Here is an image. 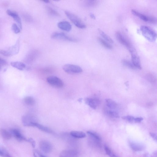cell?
Masks as SVG:
<instances>
[{"instance_id": "6da1fadb", "label": "cell", "mask_w": 157, "mask_h": 157, "mask_svg": "<svg viewBox=\"0 0 157 157\" xmlns=\"http://www.w3.org/2000/svg\"><path fill=\"white\" fill-rule=\"evenodd\" d=\"M141 31L143 36L149 41H154L156 39V33L152 30L146 26L141 27Z\"/></svg>"}, {"instance_id": "7a4b0ae2", "label": "cell", "mask_w": 157, "mask_h": 157, "mask_svg": "<svg viewBox=\"0 0 157 157\" xmlns=\"http://www.w3.org/2000/svg\"><path fill=\"white\" fill-rule=\"evenodd\" d=\"M67 16L77 28L81 29H84L86 26L81 19L76 15L68 11H65Z\"/></svg>"}, {"instance_id": "3957f363", "label": "cell", "mask_w": 157, "mask_h": 157, "mask_svg": "<svg viewBox=\"0 0 157 157\" xmlns=\"http://www.w3.org/2000/svg\"><path fill=\"white\" fill-rule=\"evenodd\" d=\"M63 69L66 73L71 74H79L83 72V70L80 67L72 64L64 65Z\"/></svg>"}, {"instance_id": "277c9868", "label": "cell", "mask_w": 157, "mask_h": 157, "mask_svg": "<svg viewBox=\"0 0 157 157\" xmlns=\"http://www.w3.org/2000/svg\"><path fill=\"white\" fill-rule=\"evenodd\" d=\"M116 36L118 41L121 44L126 46L130 53L136 51L130 43L123 36L120 32H117L116 33Z\"/></svg>"}, {"instance_id": "5b68a950", "label": "cell", "mask_w": 157, "mask_h": 157, "mask_svg": "<svg viewBox=\"0 0 157 157\" xmlns=\"http://www.w3.org/2000/svg\"><path fill=\"white\" fill-rule=\"evenodd\" d=\"M51 37L52 38L55 39L63 40L74 42L78 41L77 39L67 35L62 32H54L52 34Z\"/></svg>"}, {"instance_id": "8992f818", "label": "cell", "mask_w": 157, "mask_h": 157, "mask_svg": "<svg viewBox=\"0 0 157 157\" xmlns=\"http://www.w3.org/2000/svg\"><path fill=\"white\" fill-rule=\"evenodd\" d=\"M47 82L51 86L57 88H62L64 83L59 78L54 76H51L47 79Z\"/></svg>"}, {"instance_id": "52a82bcc", "label": "cell", "mask_w": 157, "mask_h": 157, "mask_svg": "<svg viewBox=\"0 0 157 157\" xmlns=\"http://www.w3.org/2000/svg\"><path fill=\"white\" fill-rule=\"evenodd\" d=\"M131 12L134 15L138 17L145 21L149 22L153 24L156 23V19L154 17L146 15L135 10H132Z\"/></svg>"}, {"instance_id": "ba28073f", "label": "cell", "mask_w": 157, "mask_h": 157, "mask_svg": "<svg viewBox=\"0 0 157 157\" xmlns=\"http://www.w3.org/2000/svg\"><path fill=\"white\" fill-rule=\"evenodd\" d=\"M40 149L44 152L46 153H50L52 150V146L51 144L47 141H42L39 143Z\"/></svg>"}, {"instance_id": "9c48e42d", "label": "cell", "mask_w": 157, "mask_h": 157, "mask_svg": "<svg viewBox=\"0 0 157 157\" xmlns=\"http://www.w3.org/2000/svg\"><path fill=\"white\" fill-rule=\"evenodd\" d=\"M22 121L24 125L27 126L35 127L38 123L34 118L30 116H24L22 118Z\"/></svg>"}, {"instance_id": "30bf717a", "label": "cell", "mask_w": 157, "mask_h": 157, "mask_svg": "<svg viewBox=\"0 0 157 157\" xmlns=\"http://www.w3.org/2000/svg\"><path fill=\"white\" fill-rule=\"evenodd\" d=\"M59 157H79V153L74 149L65 150L61 152Z\"/></svg>"}, {"instance_id": "8fae6325", "label": "cell", "mask_w": 157, "mask_h": 157, "mask_svg": "<svg viewBox=\"0 0 157 157\" xmlns=\"http://www.w3.org/2000/svg\"><path fill=\"white\" fill-rule=\"evenodd\" d=\"M131 53L132 63L136 68L139 70L142 69L140 58L136 51Z\"/></svg>"}, {"instance_id": "7c38bea8", "label": "cell", "mask_w": 157, "mask_h": 157, "mask_svg": "<svg viewBox=\"0 0 157 157\" xmlns=\"http://www.w3.org/2000/svg\"><path fill=\"white\" fill-rule=\"evenodd\" d=\"M7 14L11 17L17 22L18 26L20 29H22V26L21 21L18 15L15 12L10 10H8L7 11Z\"/></svg>"}, {"instance_id": "4fadbf2b", "label": "cell", "mask_w": 157, "mask_h": 157, "mask_svg": "<svg viewBox=\"0 0 157 157\" xmlns=\"http://www.w3.org/2000/svg\"><path fill=\"white\" fill-rule=\"evenodd\" d=\"M85 102L87 105L94 109H96L100 103V101L99 100L91 98H86Z\"/></svg>"}, {"instance_id": "5bb4252c", "label": "cell", "mask_w": 157, "mask_h": 157, "mask_svg": "<svg viewBox=\"0 0 157 157\" xmlns=\"http://www.w3.org/2000/svg\"><path fill=\"white\" fill-rule=\"evenodd\" d=\"M129 145L131 149L135 151H141L144 150L145 146L139 142L130 141Z\"/></svg>"}, {"instance_id": "9a60e30c", "label": "cell", "mask_w": 157, "mask_h": 157, "mask_svg": "<svg viewBox=\"0 0 157 157\" xmlns=\"http://www.w3.org/2000/svg\"><path fill=\"white\" fill-rule=\"evenodd\" d=\"M58 27L60 29L67 32L71 31L72 27L70 23L66 21H61L57 24Z\"/></svg>"}, {"instance_id": "2e32d148", "label": "cell", "mask_w": 157, "mask_h": 157, "mask_svg": "<svg viewBox=\"0 0 157 157\" xmlns=\"http://www.w3.org/2000/svg\"><path fill=\"white\" fill-rule=\"evenodd\" d=\"M10 131L12 135L18 140L20 141H28L26 138L22 135L18 130L16 129H12Z\"/></svg>"}, {"instance_id": "e0dca14e", "label": "cell", "mask_w": 157, "mask_h": 157, "mask_svg": "<svg viewBox=\"0 0 157 157\" xmlns=\"http://www.w3.org/2000/svg\"><path fill=\"white\" fill-rule=\"evenodd\" d=\"M11 64L14 68L20 70H24L26 67V65L25 64L20 62H11Z\"/></svg>"}, {"instance_id": "ac0fdd59", "label": "cell", "mask_w": 157, "mask_h": 157, "mask_svg": "<svg viewBox=\"0 0 157 157\" xmlns=\"http://www.w3.org/2000/svg\"><path fill=\"white\" fill-rule=\"evenodd\" d=\"M20 47V41L18 40L14 46L10 48L8 51L12 56L17 54L19 52Z\"/></svg>"}, {"instance_id": "d6986e66", "label": "cell", "mask_w": 157, "mask_h": 157, "mask_svg": "<svg viewBox=\"0 0 157 157\" xmlns=\"http://www.w3.org/2000/svg\"><path fill=\"white\" fill-rule=\"evenodd\" d=\"M0 134L3 138L6 140H10L12 138L11 133L4 129H0Z\"/></svg>"}, {"instance_id": "ffe728a7", "label": "cell", "mask_w": 157, "mask_h": 157, "mask_svg": "<svg viewBox=\"0 0 157 157\" xmlns=\"http://www.w3.org/2000/svg\"><path fill=\"white\" fill-rule=\"evenodd\" d=\"M71 136L76 138L81 139L86 137V135L85 133L81 131H72L70 133Z\"/></svg>"}, {"instance_id": "44dd1931", "label": "cell", "mask_w": 157, "mask_h": 157, "mask_svg": "<svg viewBox=\"0 0 157 157\" xmlns=\"http://www.w3.org/2000/svg\"><path fill=\"white\" fill-rule=\"evenodd\" d=\"M35 127H37L40 130L44 132L48 133H52L53 132L52 130H51L50 128L40 124L38 123H36Z\"/></svg>"}, {"instance_id": "7402d4cb", "label": "cell", "mask_w": 157, "mask_h": 157, "mask_svg": "<svg viewBox=\"0 0 157 157\" xmlns=\"http://www.w3.org/2000/svg\"><path fill=\"white\" fill-rule=\"evenodd\" d=\"M87 133L88 134L90 138L96 140L100 142L101 139L98 134L93 131H89L87 132Z\"/></svg>"}, {"instance_id": "603a6c76", "label": "cell", "mask_w": 157, "mask_h": 157, "mask_svg": "<svg viewBox=\"0 0 157 157\" xmlns=\"http://www.w3.org/2000/svg\"><path fill=\"white\" fill-rule=\"evenodd\" d=\"M107 106L111 109H115L117 106V103L114 101L110 99L106 100Z\"/></svg>"}, {"instance_id": "cb8c5ba5", "label": "cell", "mask_w": 157, "mask_h": 157, "mask_svg": "<svg viewBox=\"0 0 157 157\" xmlns=\"http://www.w3.org/2000/svg\"><path fill=\"white\" fill-rule=\"evenodd\" d=\"M97 39L102 45L105 48L109 49L113 48V47H112L110 44L102 38L98 37Z\"/></svg>"}, {"instance_id": "d4e9b609", "label": "cell", "mask_w": 157, "mask_h": 157, "mask_svg": "<svg viewBox=\"0 0 157 157\" xmlns=\"http://www.w3.org/2000/svg\"><path fill=\"white\" fill-rule=\"evenodd\" d=\"M98 31L102 37L105 40L108 42L110 43H113L114 41L109 36L105 34L101 29H98Z\"/></svg>"}, {"instance_id": "484cf974", "label": "cell", "mask_w": 157, "mask_h": 157, "mask_svg": "<svg viewBox=\"0 0 157 157\" xmlns=\"http://www.w3.org/2000/svg\"><path fill=\"white\" fill-rule=\"evenodd\" d=\"M25 103L29 106H33L35 103L34 99L31 96H27L25 97L24 99Z\"/></svg>"}, {"instance_id": "4316f807", "label": "cell", "mask_w": 157, "mask_h": 157, "mask_svg": "<svg viewBox=\"0 0 157 157\" xmlns=\"http://www.w3.org/2000/svg\"><path fill=\"white\" fill-rule=\"evenodd\" d=\"M0 156L2 157H11L6 149L0 146Z\"/></svg>"}, {"instance_id": "83f0119b", "label": "cell", "mask_w": 157, "mask_h": 157, "mask_svg": "<svg viewBox=\"0 0 157 157\" xmlns=\"http://www.w3.org/2000/svg\"><path fill=\"white\" fill-rule=\"evenodd\" d=\"M123 64L125 66L132 70H135L136 68L132 63L126 60H123L122 61Z\"/></svg>"}, {"instance_id": "f1b7e54d", "label": "cell", "mask_w": 157, "mask_h": 157, "mask_svg": "<svg viewBox=\"0 0 157 157\" xmlns=\"http://www.w3.org/2000/svg\"><path fill=\"white\" fill-rule=\"evenodd\" d=\"M98 4V1H92V0H88L85 2V5L87 7H93L95 6Z\"/></svg>"}, {"instance_id": "f546056e", "label": "cell", "mask_w": 157, "mask_h": 157, "mask_svg": "<svg viewBox=\"0 0 157 157\" xmlns=\"http://www.w3.org/2000/svg\"><path fill=\"white\" fill-rule=\"evenodd\" d=\"M107 115L111 117L118 118H119V116L117 112L113 110H109L106 111Z\"/></svg>"}, {"instance_id": "4dcf8cb0", "label": "cell", "mask_w": 157, "mask_h": 157, "mask_svg": "<svg viewBox=\"0 0 157 157\" xmlns=\"http://www.w3.org/2000/svg\"><path fill=\"white\" fill-rule=\"evenodd\" d=\"M104 150L106 154L110 157H118L107 146H104Z\"/></svg>"}, {"instance_id": "1f68e13d", "label": "cell", "mask_w": 157, "mask_h": 157, "mask_svg": "<svg viewBox=\"0 0 157 157\" xmlns=\"http://www.w3.org/2000/svg\"><path fill=\"white\" fill-rule=\"evenodd\" d=\"M47 10L48 13L51 15L57 17L60 16L59 14L52 8L48 7Z\"/></svg>"}, {"instance_id": "d6a6232c", "label": "cell", "mask_w": 157, "mask_h": 157, "mask_svg": "<svg viewBox=\"0 0 157 157\" xmlns=\"http://www.w3.org/2000/svg\"><path fill=\"white\" fill-rule=\"evenodd\" d=\"M12 29L13 32L16 34H18L20 32V28L15 24H14L12 25Z\"/></svg>"}, {"instance_id": "836d02e7", "label": "cell", "mask_w": 157, "mask_h": 157, "mask_svg": "<svg viewBox=\"0 0 157 157\" xmlns=\"http://www.w3.org/2000/svg\"><path fill=\"white\" fill-rule=\"evenodd\" d=\"M122 118L130 123H132L134 121V118L131 116H126L122 117Z\"/></svg>"}, {"instance_id": "e575fe53", "label": "cell", "mask_w": 157, "mask_h": 157, "mask_svg": "<svg viewBox=\"0 0 157 157\" xmlns=\"http://www.w3.org/2000/svg\"><path fill=\"white\" fill-rule=\"evenodd\" d=\"M0 54L5 57H11V54L8 51L0 50Z\"/></svg>"}, {"instance_id": "d590c367", "label": "cell", "mask_w": 157, "mask_h": 157, "mask_svg": "<svg viewBox=\"0 0 157 157\" xmlns=\"http://www.w3.org/2000/svg\"><path fill=\"white\" fill-rule=\"evenodd\" d=\"M28 141L31 143L33 148H35V142L34 141L32 138H29L28 140Z\"/></svg>"}, {"instance_id": "8d00e7d4", "label": "cell", "mask_w": 157, "mask_h": 157, "mask_svg": "<svg viewBox=\"0 0 157 157\" xmlns=\"http://www.w3.org/2000/svg\"><path fill=\"white\" fill-rule=\"evenodd\" d=\"M143 119L141 117H138L134 118V121L136 123H140L143 120Z\"/></svg>"}, {"instance_id": "74e56055", "label": "cell", "mask_w": 157, "mask_h": 157, "mask_svg": "<svg viewBox=\"0 0 157 157\" xmlns=\"http://www.w3.org/2000/svg\"><path fill=\"white\" fill-rule=\"evenodd\" d=\"M150 136L153 139L156 141H157V136L156 134L154 133L150 132Z\"/></svg>"}, {"instance_id": "f35d334b", "label": "cell", "mask_w": 157, "mask_h": 157, "mask_svg": "<svg viewBox=\"0 0 157 157\" xmlns=\"http://www.w3.org/2000/svg\"><path fill=\"white\" fill-rule=\"evenodd\" d=\"M7 64L6 61L4 59L0 57V64L4 65Z\"/></svg>"}, {"instance_id": "ab89813d", "label": "cell", "mask_w": 157, "mask_h": 157, "mask_svg": "<svg viewBox=\"0 0 157 157\" xmlns=\"http://www.w3.org/2000/svg\"><path fill=\"white\" fill-rule=\"evenodd\" d=\"M35 152L38 155L39 157H47L41 154L39 151H35Z\"/></svg>"}, {"instance_id": "60d3db41", "label": "cell", "mask_w": 157, "mask_h": 157, "mask_svg": "<svg viewBox=\"0 0 157 157\" xmlns=\"http://www.w3.org/2000/svg\"><path fill=\"white\" fill-rule=\"evenodd\" d=\"M151 157H157V152L155 151L153 153Z\"/></svg>"}, {"instance_id": "b9f144b4", "label": "cell", "mask_w": 157, "mask_h": 157, "mask_svg": "<svg viewBox=\"0 0 157 157\" xmlns=\"http://www.w3.org/2000/svg\"><path fill=\"white\" fill-rule=\"evenodd\" d=\"M90 17L92 18L93 19H96V17H95V16L93 13H91L90 14Z\"/></svg>"}, {"instance_id": "7bdbcfd3", "label": "cell", "mask_w": 157, "mask_h": 157, "mask_svg": "<svg viewBox=\"0 0 157 157\" xmlns=\"http://www.w3.org/2000/svg\"><path fill=\"white\" fill-rule=\"evenodd\" d=\"M143 157H149V155L148 153L145 154L144 155Z\"/></svg>"}, {"instance_id": "ee69618b", "label": "cell", "mask_w": 157, "mask_h": 157, "mask_svg": "<svg viewBox=\"0 0 157 157\" xmlns=\"http://www.w3.org/2000/svg\"><path fill=\"white\" fill-rule=\"evenodd\" d=\"M42 1L44 2V3H49L50 2V1Z\"/></svg>"}, {"instance_id": "f6af8a7d", "label": "cell", "mask_w": 157, "mask_h": 157, "mask_svg": "<svg viewBox=\"0 0 157 157\" xmlns=\"http://www.w3.org/2000/svg\"><path fill=\"white\" fill-rule=\"evenodd\" d=\"M34 157H37V156L36 155V153L35 152H34Z\"/></svg>"}, {"instance_id": "bcb514c9", "label": "cell", "mask_w": 157, "mask_h": 157, "mask_svg": "<svg viewBox=\"0 0 157 157\" xmlns=\"http://www.w3.org/2000/svg\"><path fill=\"white\" fill-rule=\"evenodd\" d=\"M82 100L81 99H80L78 100V101L79 102H81Z\"/></svg>"}, {"instance_id": "7dc6e473", "label": "cell", "mask_w": 157, "mask_h": 157, "mask_svg": "<svg viewBox=\"0 0 157 157\" xmlns=\"http://www.w3.org/2000/svg\"><path fill=\"white\" fill-rule=\"evenodd\" d=\"M0 69H1V67H0Z\"/></svg>"}]
</instances>
